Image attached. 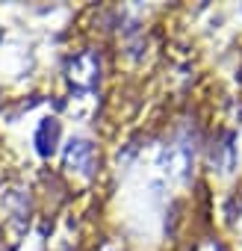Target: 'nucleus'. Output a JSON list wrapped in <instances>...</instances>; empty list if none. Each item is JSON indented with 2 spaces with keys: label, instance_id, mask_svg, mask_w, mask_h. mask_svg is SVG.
Returning a JSON list of instances; mask_svg holds the SVG:
<instances>
[{
  "label": "nucleus",
  "instance_id": "nucleus-1",
  "mask_svg": "<svg viewBox=\"0 0 242 251\" xmlns=\"http://www.w3.org/2000/svg\"><path fill=\"white\" fill-rule=\"evenodd\" d=\"M62 163H65V169L71 175L89 180L95 175V169H97V145L92 139H83V136L68 139L65 148H62Z\"/></svg>",
  "mask_w": 242,
  "mask_h": 251
},
{
  "label": "nucleus",
  "instance_id": "nucleus-2",
  "mask_svg": "<svg viewBox=\"0 0 242 251\" xmlns=\"http://www.w3.org/2000/svg\"><path fill=\"white\" fill-rule=\"evenodd\" d=\"M189 166H192V151H189L186 142H174V145L166 148V154H163V172L169 177H174V180L186 177Z\"/></svg>",
  "mask_w": 242,
  "mask_h": 251
},
{
  "label": "nucleus",
  "instance_id": "nucleus-3",
  "mask_svg": "<svg viewBox=\"0 0 242 251\" xmlns=\"http://www.w3.org/2000/svg\"><path fill=\"white\" fill-rule=\"evenodd\" d=\"M68 71H71L68 77H71L74 83L92 89V86L97 83V77H100V62H97L95 53H80V56L71 59V68H68Z\"/></svg>",
  "mask_w": 242,
  "mask_h": 251
},
{
  "label": "nucleus",
  "instance_id": "nucleus-4",
  "mask_svg": "<svg viewBox=\"0 0 242 251\" xmlns=\"http://www.w3.org/2000/svg\"><path fill=\"white\" fill-rule=\"evenodd\" d=\"M33 145L42 157H53L56 154V145H59V121L56 118H45L39 127H36V136H33Z\"/></svg>",
  "mask_w": 242,
  "mask_h": 251
}]
</instances>
